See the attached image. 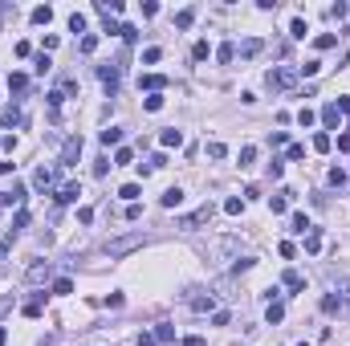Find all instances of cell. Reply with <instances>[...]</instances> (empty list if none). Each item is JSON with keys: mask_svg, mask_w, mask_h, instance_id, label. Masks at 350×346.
Listing matches in <instances>:
<instances>
[{"mask_svg": "<svg viewBox=\"0 0 350 346\" xmlns=\"http://www.w3.org/2000/svg\"><path fill=\"white\" fill-rule=\"evenodd\" d=\"M118 37H122V41H134V37H139V29H134V25H122V33H118Z\"/></svg>", "mask_w": 350, "mask_h": 346, "instance_id": "cell-52", "label": "cell"}, {"mask_svg": "<svg viewBox=\"0 0 350 346\" xmlns=\"http://www.w3.org/2000/svg\"><path fill=\"white\" fill-rule=\"evenodd\" d=\"M334 106H338V114H350V98H338Z\"/></svg>", "mask_w": 350, "mask_h": 346, "instance_id": "cell-56", "label": "cell"}, {"mask_svg": "<svg viewBox=\"0 0 350 346\" xmlns=\"http://www.w3.org/2000/svg\"><path fill=\"white\" fill-rule=\"evenodd\" d=\"M281 285L293 289V293H301V289H305V281H301V273H297V269H289V273L281 277Z\"/></svg>", "mask_w": 350, "mask_h": 346, "instance_id": "cell-16", "label": "cell"}, {"mask_svg": "<svg viewBox=\"0 0 350 346\" xmlns=\"http://www.w3.org/2000/svg\"><path fill=\"white\" fill-rule=\"evenodd\" d=\"M94 49H98V37L86 33V37H82V53H94Z\"/></svg>", "mask_w": 350, "mask_h": 346, "instance_id": "cell-44", "label": "cell"}, {"mask_svg": "<svg viewBox=\"0 0 350 346\" xmlns=\"http://www.w3.org/2000/svg\"><path fill=\"white\" fill-rule=\"evenodd\" d=\"M139 346H155V334H139Z\"/></svg>", "mask_w": 350, "mask_h": 346, "instance_id": "cell-59", "label": "cell"}, {"mask_svg": "<svg viewBox=\"0 0 350 346\" xmlns=\"http://www.w3.org/2000/svg\"><path fill=\"white\" fill-rule=\"evenodd\" d=\"M69 33H86V16L82 12H69Z\"/></svg>", "mask_w": 350, "mask_h": 346, "instance_id": "cell-33", "label": "cell"}, {"mask_svg": "<svg viewBox=\"0 0 350 346\" xmlns=\"http://www.w3.org/2000/svg\"><path fill=\"white\" fill-rule=\"evenodd\" d=\"M143 106H147L151 114H155V110H163V94H147V102H143Z\"/></svg>", "mask_w": 350, "mask_h": 346, "instance_id": "cell-41", "label": "cell"}, {"mask_svg": "<svg viewBox=\"0 0 350 346\" xmlns=\"http://www.w3.org/2000/svg\"><path fill=\"white\" fill-rule=\"evenodd\" d=\"M33 183H37V191H53V171L41 163V167L33 171Z\"/></svg>", "mask_w": 350, "mask_h": 346, "instance_id": "cell-9", "label": "cell"}, {"mask_svg": "<svg viewBox=\"0 0 350 346\" xmlns=\"http://www.w3.org/2000/svg\"><path fill=\"white\" fill-rule=\"evenodd\" d=\"M224 212H228V216H240V212H244V200H236V196H232V200L224 204Z\"/></svg>", "mask_w": 350, "mask_h": 346, "instance_id": "cell-43", "label": "cell"}, {"mask_svg": "<svg viewBox=\"0 0 350 346\" xmlns=\"http://www.w3.org/2000/svg\"><path fill=\"white\" fill-rule=\"evenodd\" d=\"M41 301H45V293H37L33 301H25V310H21V314H25V318H41Z\"/></svg>", "mask_w": 350, "mask_h": 346, "instance_id": "cell-19", "label": "cell"}, {"mask_svg": "<svg viewBox=\"0 0 350 346\" xmlns=\"http://www.w3.org/2000/svg\"><path fill=\"white\" fill-rule=\"evenodd\" d=\"M212 212H216V208H212V204H204V208H200V212H191V216H183V220H179V228H200V224H208V220H212Z\"/></svg>", "mask_w": 350, "mask_h": 346, "instance_id": "cell-3", "label": "cell"}, {"mask_svg": "<svg viewBox=\"0 0 350 346\" xmlns=\"http://www.w3.org/2000/svg\"><path fill=\"white\" fill-rule=\"evenodd\" d=\"M289 228H293V232H305V228H314V224H309V220H305V212H293Z\"/></svg>", "mask_w": 350, "mask_h": 346, "instance_id": "cell-32", "label": "cell"}, {"mask_svg": "<svg viewBox=\"0 0 350 346\" xmlns=\"http://www.w3.org/2000/svg\"><path fill=\"white\" fill-rule=\"evenodd\" d=\"M314 122H318V114H314L309 106H301V110H297V126H314Z\"/></svg>", "mask_w": 350, "mask_h": 346, "instance_id": "cell-31", "label": "cell"}, {"mask_svg": "<svg viewBox=\"0 0 350 346\" xmlns=\"http://www.w3.org/2000/svg\"><path fill=\"white\" fill-rule=\"evenodd\" d=\"M159 143H163V147H183V130H175V126H167V130L159 134Z\"/></svg>", "mask_w": 350, "mask_h": 346, "instance_id": "cell-12", "label": "cell"}, {"mask_svg": "<svg viewBox=\"0 0 350 346\" xmlns=\"http://www.w3.org/2000/svg\"><path fill=\"white\" fill-rule=\"evenodd\" d=\"M289 33H293V37H297V41H301V37H305V33H309V29H305V21H301V16H297V21H293V25H289Z\"/></svg>", "mask_w": 350, "mask_h": 346, "instance_id": "cell-46", "label": "cell"}, {"mask_svg": "<svg viewBox=\"0 0 350 346\" xmlns=\"http://www.w3.org/2000/svg\"><path fill=\"white\" fill-rule=\"evenodd\" d=\"M252 265H257V261H252V257H244V261H236V265H232V273H248Z\"/></svg>", "mask_w": 350, "mask_h": 346, "instance_id": "cell-51", "label": "cell"}, {"mask_svg": "<svg viewBox=\"0 0 350 346\" xmlns=\"http://www.w3.org/2000/svg\"><path fill=\"white\" fill-rule=\"evenodd\" d=\"M281 171H285V163H281V159H273V163H269V175H273V179H281Z\"/></svg>", "mask_w": 350, "mask_h": 346, "instance_id": "cell-55", "label": "cell"}, {"mask_svg": "<svg viewBox=\"0 0 350 346\" xmlns=\"http://www.w3.org/2000/svg\"><path fill=\"white\" fill-rule=\"evenodd\" d=\"M208 53H212V45H208V41H196V49H191V57H196V61H208Z\"/></svg>", "mask_w": 350, "mask_h": 346, "instance_id": "cell-39", "label": "cell"}, {"mask_svg": "<svg viewBox=\"0 0 350 346\" xmlns=\"http://www.w3.org/2000/svg\"><path fill=\"white\" fill-rule=\"evenodd\" d=\"M53 293H57V297L73 293V281H69V277H57V281H53Z\"/></svg>", "mask_w": 350, "mask_h": 346, "instance_id": "cell-38", "label": "cell"}, {"mask_svg": "<svg viewBox=\"0 0 350 346\" xmlns=\"http://www.w3.org/2000/svg\"><path fill=\"white\" fill-rule=\"evenodd\" d=\"M25 204V183H12L8 191H0V208H21Z\"/></svg>", "mask_w": 350, "mask_h": 346, "instance_id": "cell-5", "label": "cell"}, {"mask_svg": "<svg viewBox=\"0 0 350 346\" xmlns=\"http://www.w3.org/2000/svg\"><path fill=\"white\" fill-rule=\"evenodd\" d=\"M8 305H12V297H0V314H4V310H8Z\"/></svg>", "mask_w": 350, "mask_h": 346, "instance_id": "cell-61", "label": "cell"}, {"mask_svg": "<svg viewBox=\"0 0 350 346\" xmlns=\"http://www.w3.org/2000/svg\"><path fill=\"white\" fill-rule=\"evenodd\" d=\"M322 122H326V126H338V106H334V102L322 110Z\"/></svg>", "mask_w": 350, "mask_h": 346, "instance_id": "cell-40", "label": "cell"}, {"mask_svg": "<svg viewBox=\"0 0 350 346\" xmlns=\"http://www.w3.org/2000/svg\"><path fill=\"white\" fill-rule=\"evenodd\" d=\"M155 342H163V346L175 342V330L167 326V322H159V326H155Z\"/></svg>", "mask_w": 350, "mask_h": 346, "instance_id": "cell-21", "label": "cell"}, {"mask_svg": "<svg viewBox=\"0 0 350 346\" xmlns=\"http://www.w3.org/2000/svg\"><path fill=\"white\" fill-rule=\"evenodd\" d=\"M25 86H29L25 73H12V78H8V90H12V94H25Z\"/></svg>", "mask_w": 350, "mask_h": 346, "instance_id": "cell-26", "label": "cell"}, {"mask_svg": "<svg viewBox=\"0 0 350 346\" xmlns=\"http://www.w3.org/2000/svg\"><path fill=\"white\" fill-rule=\"evenodd\" d=\"M281 318H285V305H281V301H269V310H265V322H269V326H277Z\"/></svg>", "mask_w": 350, "mask_h": 346, "instance_id": "cell-15", "label": "cell"}, {"mask_svg": "<svg viewBox=\"0 0 350 346\" xmlns=\"http://www.w3.org/2000/svg\"><path fill=\"white\" fill-rule=\"evenodd\" d=\"M191 21H196V8H183V12H175V29H191Z\"/></svg>", "mask_w": 350, "mask_h": 346, "instance_id": "cell-22", "label": "cell"}, {"mask_svg": "<svg viewBox=\"0 0 350 346\" xmlns=\"http://www.w3.org/2000/svg\"><path fill=\"white\" fill-rule=\"evenodd\" d=\"M318 69H322V61H318V57H309L305 65H297V73H305V78H318Z\"/></svg>", "mask_w": 350, "mask_h": 346, "instance_id": "cell-28", "label": "cell"}, {"mask_svg": "<svg viewBox=\"0 0 350 346\" xmlns=\"http://www.w3.org/2000/svg\"><path fill=\"white\" fill-rule=\"evenodd\" d=\"M338 310H342V297L338 293H326L322 297V314H338Z\"/></svg>", "mask_w": 350, "mask_h": 346, "instance_id": "cell-18", "label": "cell"}, {"mask_svg": "<svg viewBox=\"0 0 350 346\" xmlns=\"http://www.w3.org/2000/svg\"><path fill=\"white\" fill-rule=\"evenodd\" d=\"M118 196H122L126 204H139V196H143V187H139V183H122V187H118Z\"/></svg>", "mask_w": 350, "mask_h": 346, "instance_id": "cell-14", "label": "cell"}, {"mask_svg": "<svg viewBox=\"0 0 350 346\" xmlns=\"http://www.w3.org/2000/svg\"><path fill=\"white\" fill-rule=\"evenodd\" d=\"M49 277V265H29V281H45Z\"/></svg>", "mask_w": 350, "mask_h": 346, "instance_id": "cell-35", "label": "cell"}, {"mask_svg": "<svg viewBox=\"0 0 350 346\" xmlns=\"http://www.w3.org/2000/svg\"><path fill=\"white\" fill-rule=\"evenodd\" d=\"M330 147H334V139H330L326 130H322V134H314V151H322V155H326Z\"/></svg>", "mask_w": 350, "mask_h": 346, "instance_id": "cell-27", "label": "cell"}, {"mask_svg": "<svg viewBox=\"0 0 350 346\" xmlns=\"http://www.w3.org/2000/svg\"><path fill=\"white\" fill-rule=\"evenodd\" d=\"M77 196H82V187H77V183H61V187H57V196H53V200H57V204H73Z\"/></svg>", "mask_w": 350, "mask_h": 346, "instance_id": "cell-10", "label": "cell"}, {"mask_svg": "<svg viewBox=\"0 0 350 346\" xmlns=\"http://www.w3.org/2000/svg\"><path fill=\"white\" fill-rule=\"evenodd\" d=\"M33 69H37V73H49V69H53V61H49V53H41V57H37V65H33Z\"/></svg>", "mask_w": 350, "mask_h": 346, "instance_id": "cell-47", "label": "cell"}, {"mask_svg": "<svg viewBox=\"0 0 350 346\" xmlns=\"http://www.w3.org/2000/svg\"><path fill=\"white\" fill-rule=\"evenodd\" d=\"M25 224H29V212L21 208V212H16V220H12V232H21V228H25Z\"/></svg>", "mask_w": 350, "mask_h": 346, "instance_id": "cell-50", "label": "cell"}, {"mask_svg": "<svg viewBox=\"0 0 350 346\" xmlns=\"http://www.w3.org/2000/svg\"><path fill=\"white\" fill-rule=\"evenodd\" d=\"M183 346H204V338H200V334H187V338H183Z\"/></svg>", "mask_w": 350, "mask_h": 346, "instance_id": "cell-57", "label": "cell"}, {"mask_svg": "<svg viewBox=\"0 0 350 346\" xmlns=\"http://www.w3.org/2000/svg\"><path fill=\"white\" fill-rule=\"evenodd\" d=\"M261 49H265V41H261V37H248V41L240 45V57H244V61H252L257 53H261Z\"/></svg>", "mask_w": 350, "mask_h": 346, "instance_id": "cell-11", "label": "cell"}, {"mask_svg": "<svg viewBox=\"0 0 350 346\" xmlns=\"http://www.w3.org/2000/svg\"><path fill=\"white\" fill-rule=\"evenodd\" d=\"M273 147H289V134L285 130H273Z\"/></svg>", "mask_w": 350, "mask_h": 346, "instance_id": "cell-53", "label": "cell"}, {"mask_svg": "<svg viewBox=\"0 0 350 346\" xmlns=\"http://www.w3.org/2000/svg\"><path fill=\"white\" fill-rule=\"evenodd\" d=\"M159 204H163V208H179V204H183V191H179V187H167V191L159 196Z\"/></svg>", "mask_w": 350, "mask_h": 346, "instance_id": "cell-13", "label": "cell"}, {"mask_svg": "<svg viewBox=\"0 0 350 346\" xmlns=\"http://www.w3.org/2000/svg\"><path fill=\"white\" fill-rule=\"evenodd\" d=\"M45 102H49V110L57 114V110H61V102H65V90H49V94H45Z\"/></svg>", "mask_w": 350, "mask_h": 346, "instance_id": "cell-24", "label": "cell"}, {"mask_svg": "<svg viewBox=\"0 0 350 346\" xmlns=\"http://www.w3.org/2000/svg\"><path fill=\"white\" fill-rule=\"evenodd\" d=\"M139 244H143V236L134 232V236H122V240H110V244H106V253H110V257H122V253H130V248H139Z\"/></svg>", "mask_w": 350, "mask_h": 346, "instance_id": "cell-4", "label": "cell"}, {"mask_svg": "<svg viewBox=\"0 0 350 346\" xmlns=\"http://www.w3.org/2000/svg\"><path fill=\"white\" fill-rule=\"evenodd\" d=\"M232 57H236V45H232V41H224V45L216 49V61H224V65H228Z\"/></svg>", "mask_w": 350, "mask_h": 346, "instance_id": "cell-25", "label": "cell"}, {"mask_svg": "<svg viewBox=\"0 0 350 346\" xmlns=\"http://www.w3.org/2000/svg\"><path fill=\"white\" fill-rule=\"evenodd\" d=\"M208 155H212V159H224L228 147H224V143H208Z\"/></svg>", "mask_w": 350, "mask_h": 346, "instance_id": "cell-45", "label": "cell"}, {"mask_svg": "<svg viewBox=\"0 0 350 346\" xmlns=\"http://www.w3.org/2000/svg\"><path fill=\"white\" fill-rule=\"evenodd\" d=\"M285 155L297 163V159H305V147H301V143H289V147H285Z\"/></svg>", "mask_w": 350, "mask_h": 346, "instance_id": "cell-42", "label": "cell"}, {"mask_svg": "<svg viewBox=\"0 0 350 346\" xmlns=\"http://www.w3.org/2000/svg\"><path fill=\"white\" fill-rule=\"evenodd\" d=\"M0 122H4V126H16V122H21V110H16V106H8V110H0Z\"/></svg>", "mask_w": 350, "mask_h": 346, "instance_id": "cell-30", "label": "cell"}, {"mask_svg": "<svg viewBox=\"0 0 350 346\" xmlns=\"http://www.w3.org/2000/svg\"><path fill=\"white\" fill-rule=\"evenodd\" d=\"M338 151H350V134H338Z\"/></svg>", "mask_w": 350, "mask_h": 346, "instance_id": "cell-58", "label": "cell"}, {"mask_svg": "<svg viewBox=\"0 0 350 346\" xmlns=\"http://www.w3.org/2000/svg\"><path fill=\"white\" fill-rule=\"evenodd\" d=\"M212 326H228V310H216L212 314Z\"/></svg>", "mask_w": 350, "mask_h": 346, "instance_id": "cell-54", "label": "cell"}, {"mask_svg": "<svg viewBox=\"0 0 350 346\" xmlns=\"http://www.w3.org/2000/svg\"><path fill=\"white\" fill-rule=\"evenodd\" d=\"M212 305H216V301H212V297H191V310H196V314H208V310H212Z\"/></svg>", "mask_w": 350, "mask_h": 346, "instance_id": "cell-36", "label": "cell"}, {"mask_svg": "<svg viewBox=\"0 0 350 346\" xmlns=\"http://www.w3.org/2000/svg\"><path fill=\"white\" fill-rule=\"evenodd\" d=\"M163 57V49H159V45H151V49H147V53H143V61H147V65H155V61Z\"/></svg>", "mask_w": 350, "mask_h": 346, "instance_id": "cell-48", "label": "cell"}, {"mask_svg": "<svg viewBox=\"0 0 350 346\" xmlns=\"http://www.w3.org/2000/svg\"><path fill=\"white\" fill-rule=\"evenodd\" d=\"M114 143H122V126H106L102 130V147H114Z\"/></svg>", "mask_w": 350, "mask_h": 346, "instance_id": "cell-20", "label": "cell"}, {"mask_svg": "<svg viewBox=\"0 0 350 346\" xmlns=\"http://www.w3.org/2000/svg\"><path fill=\"white\" fill-rule=\"evenodd\" d=\"M334 45H338L334 33H318V37H314V49H334Z\"/></svg>", "mask_w": 350, "mask_h": 346, "instance_id": "cell-23", "label": "cell"}, {"mask_svg": "<svg viewBox=\"0 0 350 346\" xmlns=\"http://www.w3.org/2000/svg\"><path fill=\"white\" fill-rule=\"evenodd\" d=\"M139 90H151V94H163V90H167V78H163V73H143V78H139Z\"/></svg>", "mask_w": 350, "mask_h": 346, "instance_id": "cell-7", "label": "cell"}, {"mask_svg": "<svg viewBox=\"0 0 350 346\" xmlns=\"http://www.w3.org/2000/svg\"><path fill=\"white\" fill-rule=\"evenodd\" d=\"M29 16H33V25H49V21H53V8H49V4H41V8H33Z\"/></svg>", "mask_w": 350, "mask_h": 346, "instance_id": "cell-17", "label": "cell"}, {"mask_svg": "<svg viewBox=\"0 0 350 346\" xmlns=\"http://www.w3.org/2000/svg\"><path fill=\"white\" fill-rule=\"evenodd\" d=\"M77 159H82V134L65 139V147H61V163H57V167H73Z\"/></svg>", "mask_w": 350, "mask_h": 346, "instance_id": "cell-2", "label": "cell"}, {"mask_svg": "<svg viewBox=\"0 0 350 346\" xmlns=\"http://www.w3.org/2000/svg\"><path fill=\"white\" fill-rule=\"evenodd\" d=\"M318 248H322V232L309 228V236H305V253H318Z\"/></svg>", "mask_w": 350, "mask_h": 346, "instance_id": "cell-37", "label": "cell"}, {"mask_svg": "<svg viewBox=\"0 0 350 346\" xmlns=\"http://www.w3.org/2000/svg\"><path fill=\"white\" fill-rule=\"evenodd\" d=\"M293 82H297V69H293V65H277V69L265 73V86H269V90H289Z\"/></svg>", "mask_w": 350, "mask_h": 346, "instance_id": "cell-1", "label": "cell"}, {"mask_svg": "<svg viewBox=\"0 0 350 346\" xmlns=\"http://www.w3.org/2000/svg\"><path fill=\"white\" fill-rule=\"evenodd\" d=\"M4 257H8V240H0V261H4Z\"/></svg>", "mask_w": 350, "mask_h": 346, "instance_id": "cell-60", "label": "cell"}, {"mask_svg": "<svg viewBox=\"0 0 350 346\" xmlns=\"http://www.w3.org/2000/svg\"><path fill=\"white\" fill-rule=\"evenodd\" d=\"M4 342H8V330H4V326H0V346H4Z\"/></svg>", "mask_w": 350, "mask_h": 346, "instance_id": "cell-62", "label": "cell"}, {"mask_svg": "<svg viewBox=\"0 0 350 346\" xmlns=\"http://www.w3.org/2000/svg\"><path fill=\"white\" fill-rule=\"evenodd\" d=\"M257 163V147H240V167H252Z\"/></svg>", "mask_w": 350, "mask_h": 346, "instance_id": "cell-34", "label": "cell"}, {"mask_svg": "<svg viewBox=\"0 0 350 346\" xmlns=\"http://www.w3.org/2000/svg\"><path fill=\"white\" fill-rule=\"evenodd\" d=\"M277 253H281V257H285V261H293V257H297V248H293L289 240H281V244H277Z\"/></svg>", "mask_w": 350, "mask_h": 346, "instance_id": "cell-49", "label": "cell"}, {"mask_svg": "<svg viewBox=\"0 0 350 346\" xmlns=\"http://www.w3.org/2000/svg\"><path fill=\"white\" fill-rule=\"evenodd\" d=\"M130 159H134V151H130V147H118V151H114V167H126Z\"/></svg>", "mask_w": 350, "mask_h": 346, "instance_id": "cell-29", "label": "cell"}, {"mask_svg": "<svg viewBox=\"0 0 350 346\" xmlns=\"http://www.w3.org/2000/svg\"><path fill=\"white\" fill-rule=\"evenodd\" d=\"M98 78H102V86H106V90H110V98H114V94H118V65H102V69H98Z\"/></svg>", "mask_w": 350, "mask_h": 346, "instance_id": "cell-8", "label": "cell"}, {"mask_svg": "<svg viewBox=\"0 0 350 346\" xmlns=\"http://www.w3.org/2000/svg\"><path fill=\"white\" fill-rule=\"evenodd\" d=\"M293 196H297L293 187H281L277 196H269V212H273V216H281V212L289 208V200H293Z\"/></svg>", "mask_w": 350, "mask_h": 346, "instance_id": "cell-6", "label": "cell"}]
</instances>
